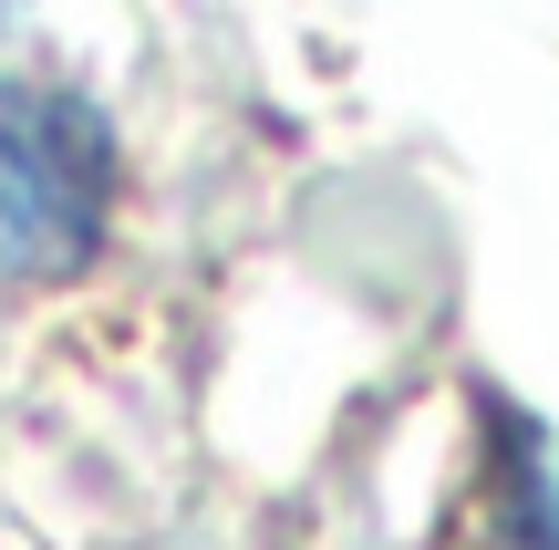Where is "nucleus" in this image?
Listing matches in <instances>:
<instances>
[{"mask_svg": "<svg viewBox=\"0 0 559 550\" xmlns=\"http://www.w3.org/2000/svg\"><path fill=\"white\" fill-rule=\"evenodd\" d=\"M115 219V136L62 83H0V281H73Z\"/></svg>", "mask_w": 559, "mask_h": 550, "instance_id": "f257e3e1", "label": "nucleus"}, {"mask_svg": "<svg viewBox=\"0 0 559 550\" xmlns=\"http://www.w3.org/2000/svg\"><path fill=\"white\" fill-rule=\"evenodd\" d=\"M436 550H559V447L528 406L477 395V447L445 489Z\"/></svg>", "mask_w": 559, "mask_h": 550, "instance_id": "f03ea898", "label": "nucleus"}]
</instances>
